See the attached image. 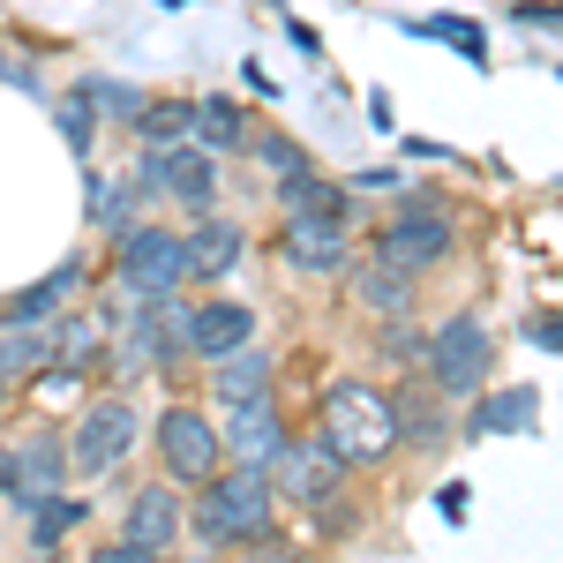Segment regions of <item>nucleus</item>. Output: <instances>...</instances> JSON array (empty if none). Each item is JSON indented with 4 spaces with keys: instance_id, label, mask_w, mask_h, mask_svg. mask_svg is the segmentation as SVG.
Wrapping results in <instances>:
<instances>
[{
    "instance_id": "obj_5",
    "label": "nucleus",
    "mask_w": 563,
    "mask_h": 563,
    "mask_svg": "<svg viewBox=\"0 0 563 563\" xmlns=\"http://www.w3.org/2000/svg\"><path fill=\"white\" fill-rule=\"evenodd\" d=\"M271 481H278L294 504L316 511V504H331V496L346 488V459H339L323 435H301V443H278V451H271Z\"/></svg>"
},
{
    "instance_id": "obj_32",
    "label": "nucleus",
    "mask_w": 563,
    "mask_h": 563,
    "mask_svg": "<svg viewBox=\"0 0 563 563\" xmlns=\"http://www.w3.org/2000/svg\"><path fill=\"white\" fill-rule=\"evenodd\" d=\"M8 68H15V60H8V45H0V76H8Z\"/></svg>"
},
{
    "instance_id": "obj_16",
    "label": "nucleus",
    "mask_w": 563,
    "mask_h": 563,
    "mask_svg": "<svg viewBox=\"0 0 563 563\" xmlns=\"http://www.w3.org/2000/svg\"><path fill=\"white\" fill-rule=\"evenodd\" d=\"M278 203H286V218H339V225H346V211H353V196L339 180H323L316 166L278 174Z\"/></svg>"
},
{
    "instance_id": "obj_12",
    "label": "nucleus",
    "mask_w": 563,
    "mask_h": 563,
    "mask_svg": "<svg viewBox=\"0 0 563 563\" xmlns=\"http://www.w3.org/2000/svg\"><path fill=\"white\" fill-rule=\"evenodd\" d=\"M249 339H256V308H241V301H203V308H188V353L218 361V353L249 346Z\"/></svg>"
},
{
    "instance_id": "obj_21",
    "label": "nucleus",
    "mask_w": 563,
    "mask_h": 563,
    "mask_svg": "<svg viewBox=\"0 0 563 563\" xmlns=\"http://www.w3.org/2000/svg\"><path fill=\"white\" fill-rule=\"evenodd\" d=\"M188 143H203V151H241V143H249V113H241V106H233V98H196V121H188Z\"/></svg>"
},
{
    "instance_id": "obj_8",
    "label": "nucleus",
    "mask_w": 563,
    "mask_h": 563,
    "mask_svg": "<svg viewBox=\"0 0 563 563\" xmlns=\"http://www.w3.org/2000/svg\"><path fill=\"white\" fill-rule=\"evenodd\" d=\"M174 533H180V496H174V481H151V488H135L129 526H121V541H113L106 556H113V563H151L158 549H174Z\"/></svg>"
},
{
    "instance_id": "obj_11",
    "label": "nucleus",
    "mask_w": 563,
    "mask_h": 563,
    "mask_svg": "<svg viewBox=\"0 0 563 563\" xmlns=\"http://www.w3.org/2000/svg\"><path fill=\"white\" fill-rule=\"evenodd\" d=\"M60 474H68V443H53V429L23 435L15 443V474H8V504H45V496H60Z\"/></svg>"
},
{
    "instance_id": "obj_1",
    "label": "nucleus",
    "mask_w": 563,
    "mask_h": 563,
    "mask_svg": "<svg viewBox=\"0 0 563 563\" xmlns=\"http://www.w3.org/2000/svg\"><path fill=\"white\" fill-rule=\"evenodd\" d=\"M323 443H331L346 466H384L390 451H398V435H390V398L368 390L361 376H339V384L323 390Z\"/></svg>"
},
{
    "instance_id": "obj_23",
    "label": "nucleus",
    "mask_w": 563,
    "mask_h": 563,
    "mask_svg": "<svg viewBox=\"0 0 563 563\" xmlns=\"http://www.w3.org/2000/svg\"><path fill=\"white\" fill-rule=\"evenodd\" d=\"M384 361H398V368H421V353H429V331L413 323V316H384Z\"/></svg>"
},
{
    "instance_id": "obj_22",
    "label": "nucleus",
    "mask_w": 563,
    "mask_h": 563,
    "mask_svg": "<svg viewBox=\"0 0 563 563\" xmlns=\"http://www.w3.org/2000/svg\"><path fill=\"white\" fill-rule=\"evenodd\" d=\"M188 121H196V106H180V98H158V106H151V98H143L129 129L143 135V151H166V143H188Z\"/></svg>"
},
{
    "instance_id": "obj_9",
    "label": "nucleus",
    "mask_w": 563,
    "mask_h": 563,
    "mask_svg": "<svg viewBox=\"0 0 563 563\" xmlns=\"http://www.w3.org/2000/svg\"><path fill=\"white\" fill-rule=\"evenodd\" d=\"M390 435H398V451H413V459H435L443 443H451V398L435 384H413L406 376V390L390 398Z\"/></svg>"
},
{
    "instance_id": "obj_3",
    "label": "nucleus",
    "mask_w": 563,
    "mask_h": 563,
    "mask_svg": "<svg viewBox=\"0 0 563 563\" xmlns=\"http://www.w3.org/2000/svg\"><path fill=\"white\" fill-rule=\"evenodd\" d=\"M488 361H496V346H488V323H481L474 308L443 316V323L429 331V353H421V368H429V384L443 390V398L488 390Z\"/></svg>"
},
{
    "instance_id": "obj_24",
    "label": "nucleus",
    "mask_w": 563,
    "mask_h": 563,
    "mask_svg": "<svg viewBox=\"0 0 563 563\" xmlns=\"http://www.w3.org/2000/svg\"><path fill=\"white\" fill-rule=\"evenodd\" d=\"M53 113H60V135H68V151H76V158L90 166V143H98V121H90V98H84V90H68V98H60Z\"/></svg>"
},
{
    "instance_id": "obj_4",
    "label": "nucleus",
    "mask_w": 563,
    "mask_h": 563,
    "mask_svg": "<svg viewBox=\"0 0 563 563\" xmlns=\"http://www.w3.org/2000/svg\"><path fill=\"white\" fill-rule=\"evenodd\" d=\"M113 278L129 286V294H180V278H188V249H180L174 225H121L113 233Z\"/></svg>"
},
{
    "instance_id": "obj_31",
    "label": "nucleus",
    "mask_w": 563,
    "mask_h": 563,
    "mask_svg": "<svg viewBox=\"0 0 563 563\" xmlns=\"http://www.w3.org/2000/svg\"><path fill=\"white\" fill-rule=\"evenodd\" d=\"M8 474H15V451H0V496H8Z\"/></svg>"
},
{
    "instance_id": "obj_14",
    "label": "nucleus",
    "mask_w": 563,
    "mask_h": 563,
    "mask_svg": "<svg viewBox=\"0 0 563 563\" xmlns=\"http://www.w3.org/2000/svg\"><path fill=\"white\" fill-rule=\"evenodd\" d=\"M218 443H233L241 466H271V451L286 443V435H278V413H271V398H241V406H225V435H218Z\"/></svg>"
},
{
    "instance_id": "obj_29",
    "label": "nucleus",
    "mask_w": 563,
    "mask_h": 563,
    "mask_svg": "<svg viewBox=\"0 0 563 563\" xmlns=\"http://www.w3.org/2000/svg\"><path fill=\"white\" fill-rule=\"evenodd\" d=\"M256 158L271 166V174H294V166H308V151L294 143V135H263V143H256Z\"/></svg>"
},
{
    "instance_id": "obj_10",
    "label": "nucleus",
    "mask_w": 563,
    "mask_h": 563,
    "mask_svg": "<svg viewBox=\"0 0 563 563\" xmlns=\"http://www.w3.org/2000/svg\"><path fill=\"white\" fill-rule=\"evenodd\" d=\"M451 241H459V225L443 211H398L384 225V241H376V256L398 263V271H429V263L451 256Z\"/></svg>"
},
{
    "instance_id": "obj_17",
    "label": "nucleus",
    "mask_w": 563,
    "mask_h": 563,
    "mask_svg": "<svg viewBox=\"0 0 563 563\" xmlns=\"http://www.w3.org/2000/svg\"><path fill=\"white\" fill-rule=\"evenodd\" d=\"M286 263H301V271H339V263H346V225H339V218H286Z\"/></svg>"
},
{
    "instance_id": "obj_25",
    "label": "nucleus",
    "mask_w": 563,
    "mask_h": 563,
    "mask_svg": "<svg viewBox=\"0 0 563 563\" xmlns=\"http://www.w3.org/2000/svg\"><path fill=\"white\" fill-rule=\"evenodd\" d=\"M84 511H90V504H76V496H68V504H53V496H45V504H31V541H38V549H53L68 526H84Z\"/></svg>"
},
{
    "instance_id": "obj_26",
    "label": "nucleus",
    "mask_w": 563,
    "mask_h": 563,
    "mask_svg": "<svg viewBox=\"0 0 563 563\" xmlns=\"http://www.w3.org/2000/svg\"><path fill=\"white\" fill-rule=\"evenodd\" d=\"M84 188H90V218H98V225H113V233H121V225H135V218H129V188H121V180L84 174Z\"/></svg>"
},
{
    "instance_id": "obj_20",
    "label": "nucleus",
    "mask_w": 563,
    "mask_h": 563,
    "mask_svg": "<svg viewBox=\"0 0 563 563\" xmlns=\"http://www.w3.org/2000/svg\"><path fill=\"white\" fill-rule=\"evenodd\" d=\"M353 294L376 308V316H413V271H398V263L368 256L361 271H353Z\"/></svg>"
},
{
    "instance_id": "obj_15",
    "label": "nucleus",
    "mask_w": 563,
    "mask_h": 563,
    "mask_svg": "<svg viewBox=\"0 0 563 563\" xmlns=\"http://www.w3.org/2000/svg\"><path fill=\"white\" fill-rule=\"evenodd\" d=\"M180 249H188V278H225V271L241 263V249H249V233H241L233 218L203 211V218H196V233H188Z\"/></svg>"
},
{
    "instance_id": "obj_19",
    "label": "nucleus",
    "mask_w": 563,
    "mask_h": 563,
    "mask_svg": "<svg viewBox=\"0 0 563 563\" xmlns=\"http://www.w3.org/2000/svg\"><path fill=\"white\" fill-rule=\"evenodd\" d=\"M533 421H541V390L533 384H511V390H496V398L474 406V435H533Z\"/></svg>"
},
{
    "instance_id": "obj_6",
    "label": "nucleus",
    "mask_w": 563,
    "mask_h": 563,
    "mask_svg": "<svg viewBox=\"0 0 563 563\" xmlns=\"http://www.w3.org/2000/svg\"><path fill=\"white\" fill-rule=\"evenodd\" d=\"M218 429L196 413V406H166L158 413V459H166V481H180V488H196V481L218 474Z\"/></svg>"
},
{
    "instance_id": "obj_2",
    "label": "nucleus",
    "mask_w": 563,
    "mask_h": 563,
    "mask_svg": "<svg viewBox=\"0 0 563 563\" xmlns=\"http://www.w3.org/2000/svg\"><path fill=\"white\" fill-rule=\"evenodd\" d=\"M180 526H196L203 549H225V541H271V481H263V466H241L233 481H218L196 511H180Z\"/></svg>"
},
{
    "instance_id": "obj_30",
    "label": "nucleus",
    "mask_w": 563,
    "mask_h": 563,
    "mask_svg": "<svg viewBox=\"0 0 563 563\" xmlns=\"http://www.w3.org/2000/svg\"><path fill=\"white\" fill-rule=\"evenodd\" d=\"M526 339H533V346H541V353H556V346H563L556 316H549V308H541V316H526Z\"/></svg>"
},
{
    "instance_id": "obj_13",
    "label": "nucleus",
    "mask_w": 563,
    "mask_h": 563,
    "mask_svg": "<svg viewBox=\"0 0 563 563\" xmlns=\"http://www.w3.org/2000/svg\"><path fill=\"white\" fill-rule=\"evenodd\" d=\"M76 286H84V263L68 256L60 271H45V278H31L23 294H8V301H0V331H15V323H53L60 301H68Z\"/></svg>"
},
{
    "instance_id": "obj_18",
    "label": "nucleus",
    "mask_w": 563,
    "mask_h": 563,
    "mask_svg": "<svg viewBox=\"0 0 563 563\" xmlns=\"http://www.w3.org/2000/svg\"><path fill=\"white\" fill-rule=\"evenodd\" d=\"M211 368H218V376H211L218 406H241V398H271V353H256V339H249V346H233V353H218Z\"/></svg>"
},
{
    "instance_id": "obj_28",
    "label": "nucleus",
    "mask_w": 563,
    "mask_h": 563,
    "mask_svg": "<svg viewBox=\"0 0 563 563\" xmlns=\"http://www.w3.org/2000/svg\"><path fill=\"white\" fill-rule=\"evenodd\" d=\"M76 90L90 98V113H106V121H135V106H143L129 84H106V76H84Z\"/></svg>"
},
{
    "instance_id": "obj_7",
    "label": "nucleus",
    "mask_w": 563,
    "mask_h": 563,
    "mask_svg": "<svg viewBox=\"0 0 563 563\" xmlns=\"http://www.w3.org/2000/svg\"><path fill=\"white\" fill-rule=\"evenodd\" d=\"M135 429H143V421H135L129 398H98L84 413V429H76V443H68V466H76V474H113L135 451Z\"/></svg>"
},
{
    "instance_id": "obj_27",
    "label": "nucleus",
    "mask_w": 563,
    "mask_h": 563,
    "mask_svg": "<svg viewBox=\"0 0 563 563\" xmlns=\"http://www.w3.org/2000/svg\"><path fill=\"white\" fill-rule=\"evenodd\" d=\"M413 31H421V38H443L451 53H466L474 68L488 60V45H481V31H474V23H459V15H429V23H413Z\"/></svg>"
}]
</instances>
